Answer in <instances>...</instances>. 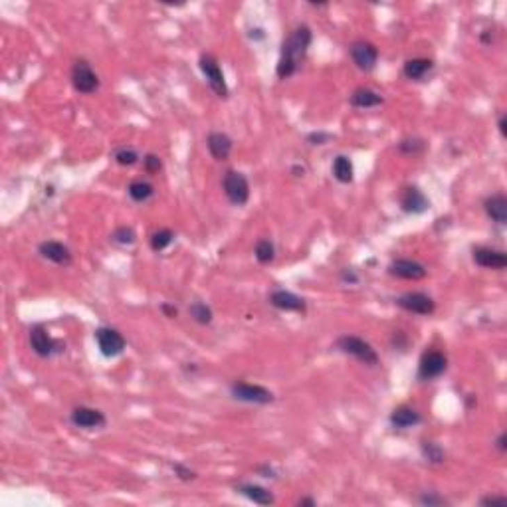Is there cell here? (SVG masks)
Masks as SVG:
<instances>
[{"label": "cell", "instance_id": "7bdbcfd3", "mask_svg": "<svg viewBox=\"0 0 507 507\" xmlns=\"http://www.w3.org/2000/svg\"><path fill=\"white\" fill-rule=\"evenodd\" d=\"M506 125H507L506 113H501V115H499V119H497V127H499V133H501V137H506V135H507Z\"/></svg>", "mask_w": 507, "mask_h": 507}, {"label": "cell", "instance_id": "44dd1931", "mask_svg": "<svg viewBox=\"0 0 507 507\" xmlns=\"http://www.w3.org/2000/svg\"><path fill=\"white\" fill-rule=\"evenodd\" d=\"M434 62L430 58H410L403 64V76L408 81H424L432 74Z\"/></svg>", "mask_w": 507, "mask_h": 507}, {"label": "cell", "instance_id": "74e56055", "mask_svg": "<svg viewBox=\"0 0 507 507\" xmlns=\"http://www.w3.org/2000/svg\"><path fill=\"white\" fill-rule=\"evenodd\" d=\"M339 277H341V282H343V284H349V286L359 284V275H357L355 270H351V268H343L341 273H339Z\"/></svg>", "mask_w": 507, "mask_h": 507}, {"label": "cell", "instance_id": "f35d334b", "mask_svg": "<svg viewBox=\"0 0 507 507\" xmlns=\"http://www.w3.org/2000/svg\"><path fill=\"white\" fill-rule=\"evenodd\" d=\"M504 506L507 504V497L506 495H485V497H481L480 499V506Z\"/></svg>", "mask_w": 507, "mask_h": 507}, {"label": "cell", "instance_id": "83f0119b", "mask_svg": "<svg viewBox=\"0 0 507 507\" xmlns=\"http://www.w3.org/2000/svg\"><path fill=\"white\" fill-rule=\"evenodd\" d=\"M254 258L260 266H270L275 260V244L270 238H260L254 246Z\"/></svg>", "mask_w": 507, "mask_h": 507}, {"label": "cell", "instance_id": "6da1fadb", "mask_svg": "<svg viewBox=\"0 0 507 507\" xmlns=\"http://www.w3.org/2000/svg\"><path fill=\"white\" fill-rule=\"evenodd\" d=\"M312 42L313 32L307 24H298L287 34V38H284V42H282L280 60H277V65H275L277 79L286 81V79L293 78L298 74L299 67L303 65L307 54H309Z\"/></svg>", "mask_w": 507, "mask_h": 507}, {"label": "cell", "instance_id": "8fae6325", "mask_svg": "<svg viewBox=\"0 0 507 507\" xmlns=\"http://www.w3.org/2000/svg\"><path fill=\"white\" fill-rule=\"evenodd\" d=\"M349 54H351L353 64L357 65V70H361L364 74L373 72L378 64V48L373 42L367 40H355L349 46Z\"/></svg>", "mask_w": 507, "mask_h": 507}, {"label": "cell", "instance_id": "4fadbf2b", "mask_svg": "<svg viewBox=\"0 0 507 507\" xmlns=\"http://www.w3.org/2000/svg\"><path fill=\"white\" fill-rule=\"evenodd\" d=\"M70 422H72V426L79 430H102L107 426V417L97 408L76 406L70 412Z\"/></svg>", "mask_w": 507, "mask_h": 507}, {"label": "cell", "instance_id": "ac0fdd59", "mask_svg": "<svg viewBox=\"0 0 507 507\" xmlns=\"http://www.w3.org/2000/svg\"><path fill=\"white\" fill-rule=\"evenodd\" d=\"M207 149L214 161H228L234 149V141L224 131H212L207 137Z\"/></svg>", "mask_w": 507, "mask_h": 507}, {"label": "cell", "instance_id": "52a82bcc", "mask_svg": "<svg viewBox=\"0 0 507 507\" xmlns=\"http://www.w3.org/2000/svg\"><path fill=\"white\" fill-rule=\"evenodd\" d=\"M70 79H72L74 90L81 93V95H93L95 91L99 90V86H102L99 76L95 74V70L91 67V64L86 58H79V60L74 62Z\"/></svg>", "mask_w": 507, "mask_h": 507}, {"label": "cell", "instance_id": "8992f818", "mask_svg": "<svg viewBox=\"0 0 507 507\" xmlns=\"http://www.w3.org/2000/svg\"><path fill=\"white\" fill-rule=\"evenodd\" d=\"M222 191L228 198L230 204L234 207H246L250 200V181L244 172L240 170H226L222 177Z\"/></svg>", "mask_w": 507, "mask_h": 507}, {"label": "cell", "instance_id": "ee69618b", "mask_svg": "<svg viewBox=\"0 0 507 507\" xmlns=\"http://www.w3.org/2000/svg\"><path fill=\"white\" fill-rule=\"evenodd\" d=\"M248 36H250V38L254 40V42H256V40H264V38H266V34H264V30H261V28H256V30L252 28Z\"/></svg>", "mask_w": 507, "mask_h": 507}, {"label": "cell", "instance_id": "e575fe53", "mask_svg": "<svg viewBox=\"0 0 507 507\" xmlns=\"http://www.w3.org/2000/svg\"><path fill=\"white\" fill-rule=\"evenodd\" d=\"M170 468L175 472V476L179 478L181 481H193L196 480V472L195 469H191L188 466H184L181 462H177V464H170Z\"/></svg>", "mask_w": 507, "mask_h": 507}, {"label": "cell", "instance_id": "60d3db41", "mask_svg": "<svg viewBox=\"0 0 507 507\" xmlns=\"http://www.w3.org/2000/svg\"><path fill=\"white\" fill-rule=\"evenodd\" d=\"M161 312H163L165 317H169V319H177L179 317V309L172 303H161Z\"/></svg>", "mask_w": 507, "mask_h": 507}, {"label": "cell", "instance_id": "8d00e7d4", "mask_svg": "<svg viewBox=\"0 0 507 507\" xmlns=\"http://www.w3.org/2000/svg\"><path fill=\"white\" fill-rule=\"evenodd\" d=\"M333 139V135L331 133H325V131H313L307 135V143L309 145H327L329 141Z\"/></svg>", "mask_w": 507, "mask_h": 507}, {"label": "cell", "instance_id": "484cf974", "mask_svg": "<svg viewBox=\"0 0 507 507\" xmlns=\"http://www.w3.org/2000/svg\"><path fill=\"white\" fill-rule=\"evenodd\" d=\"M188 315H191V319L198 323V325H210L212 321H214V312H212V307H210L207 301H200V299H196L193 301L191 305H188Z\"/></svg>", "mask_w": 507, "mask_h": 507}, {"label": "cell", "instance_id": "4316f807", "mask_svg": "<svg viewBox=\"0 0 507 507\" xmlns=\"http://www.w3.org/2000/svg\"><path fill=\"white\" fill-rule=\"evenodd\" d=\"M420 454L422 458L432 464V466H442L444 462H446V452H444V448L440 444H436L434 440H422L420 442Z\"/></svg>", "mask_w": 507, "mask_h": 507}, {"label": "cell", "instance_id": "30bf717a", "mask_svg": "<svg viewBox=\"0 0 507 507\" xmlns=\"http://www.w3.org/2000/svg\"><path fill=\"white\" fill-rule=\"evenodd\" d=\"M394 303L404 312L412 313V315H422V317H430L436 312V301L424 291H406V293L394 299Z\"/></svg>", "mask_w": 507, "mask_h": 507}, {"label": "cell", "instance_id": "f1b7e54d", "mask_svg": "<svg viewBox=\"0 0 507 507\" xmlns=\"http://www.w3.org/2000/svg\"><path fill=\"white\" fill-rule=\"evenodd\" d=\"M426 147H428V143H426L422 137L412 135V137H404V139H401V143H399V153L406 156H418L426 151Z\"/></svg>", "mask_w": 507, "mask_h": 507}, {"label": "cell", "instance_id": "9a60e30c", "mask_svg": "<svg viewBox=\"0 0 507 507\" xmlns=\"http://www.w3.org/2000/svg\"><path fill=\"white\" fill-rule=\"evenodd\" d=\"M472 260L483 270H506L507 268V254L497 248L476 246L472 250Z\"/></svg>", "mask_w": 507, "mask_h": 507}, {"label": "cell", "instance_id": "1f68e13d", "mask_svg": "<svg viewBox=\"0 0 507 507\" xmlns=\"http://www.w3.org/2000/svg\"><path fill=\"white\" fill-rule=\"evenodd\" d=\"M111 240L119 244V246H133L137 242V232L131 228V226H119L113 230Z\"/></svg>", "mask_w": 507, "mask_h": 507}, {"label": "cell", "instance_id": "ffe728a7", "mask_svg": "<svg viewBox=\"0 0 507 507\" xmlns=\"http://www.w3.org/2000/svg\"><path fill=\"white\" fill-rule=\"evenodd\" d=\"M234 490L236 494L244 495L246 499L254 501V504H258V506H273V504H275V497H273L272 492H270L268 488H264V485H258V483L242 481V483L236 485Z\"/></svg>", "mask_w": 507, "mask_h": 507}, {"label": "cell", "instance_id": "5b68a950", "mask_svg": "<svg viewBox=\"0 0 507 507\" xmlns=\"http://www.w3.org/2000/svg\"><path fill=\"white\" fill-rule=\"evenodd\" d=\"M230 396L244 404H256V406H268L275 401L273 392L261 385H252L246 380H234L230 385Z\"/></svg>", "mask_w": 507, "mask_h": 507}, {"label": "cell", "instance_id": "3957f363", "mask_svg": "<svg viewBox=\"0 0 507 507\" xmlns=\"http://www.w3.org/2000/svg\"><path fill=\"white\" fill-rule=\"evenodd\" d=\"M28 343L34 355L40 359H52L56 355H62L65 351V343L60 339L52 337L48 329L44 325H32L28 331Z\"/></svg>", "mask_w": 507, "mask_h": 507}, {"label": "cell", "instance_id": "603a6c76", "mask_svg": "<svg viewBox=\"0 0 507 507\" xmlns=\"http://www.w3.org/2000/svg\"><path fill=\"white\" fill-rule=\"evenodd\" d=\"M349 104L355 109H375V107H380L385 104V97L371 88H357L349 97Z\"/></svg>", "mask_w": 507, "mask_h": 507}, {"label": "cell", "instance_id": "836d02e7", "mask_svg": "<svg viewBox=\"0 0 507 507\" xmlns=\"http://www.w3.org/2000/svg\"><path fill=\"white\" fill-rule=\"evenodd\" d=\"M143 170L147 175H159L163 170V159L156 153H147L143 156Z\"/></svg>", "mask_w": 507, "mask_h": 507}, {"label": "cell", "instance_id": "cb8c5ba5", "mask_svg": "<svg viewBox=\"0 0 507 507\" xmlns=\"http://www.w3.org/2000/svg\"><path fill=\"white\" fill-rule=\"evenodd\" d=\"M331 172H333V179L337 182H341V184H351L353 179H355L353 161L347 155H337L333 159Z\"/></svg>", "mask_w": 507, "mask_h": 507}, {"label": "cell", "instance_id": "7a4b0ae2", "mask_svg": "<svg viewBox=\"0 0 507 507\" xmlns=\"http://www.w3.org/2000/svg\"><path fill=\"white\" fill-rule=\"evenodd\" d=\"M335 349L343 355H349L353 359H357L359 363L364 367H371L375 369L380 364V357H378L377 349L364 341L363 337H357V335H341L335 341Z\"/></svg>", "mask_w": 507, "mask_h": 507}, {"label": "cell", "instance_id": "5bb4252c", "mask_svg": "<svg viewBox=\"0 0 507 507\" xmlns=\"http://www.w3.org/2000/svg\"><path fill=\"white\" fill-rule=\"evenodd\" d=\"M389 273L392 277L399 280H406V282H420L428 275V270L424 264L417 260H408V258H396L389 264Z\"/></svg>", "mask_w": 507, "mask_h": 507}, {"label": "cell", "instance_id": "b9f144b4", "mask_svg": "<svg viewBox=\"0 0 507 507\" xmlns=\"http://www.w3.org/2000/svg\"><path fill=\"white\" fill-rule=\"evenodd\" d=\"M495 450L499 454H506L507 452V432H499V436L495 438Z\"/></svg>", "mask_w": 507, "mask_h": 507}, {"label": "cell", "instance_id": "d6a6232c", "mask_svg": "<svg viewBox=\"0 0 507 507\" xmlns=\"http://www.w3.org/2000/svg\"><path fill=\"white\" fill-rule=\"evenodd\" d=\"M418 504L420 506L426 507H442V506H450V501L440 495L438 492H424V494L418 495Z\"/></svg>", "mask_w": 507, "mask_h": 507}, {"label": "cell", "instance_id": "d6986e66", "mask_svg": "<svg viewBox=\"0 0 507 507\" xmlns=\"http://www.w3.org/2000/svg\"><path fill=\"white\" fill-rule=\"evenodd\" d=\"M422 420H424V418H422V415L418 412L417 408L406 406V404H403V406H396V408L390 412V417H389L390 426L396 430L415 428V426H418V424H422Z\"/></svg>", "mask_w": 507, "mask_h": 507}, {"label": "cell", "instance_id": "d590c367", "mask_svg": "<svg viewBox=\"0 0 507 507\" xmlns=\"http://www.w3.org/2000/svg\"><path fill=\"white\" fill-rule=\"evenodd\" d=\"M390 345H392L394 351H406L408 345H410V341L406 337V333H403V331H394L392 337H390Z\"/></svg>", "mask_w": 507, "mask_h": 507}, {"label": "cell", "instance_id": "ab89813d", "mask_svg": "<svg viewBox=\"0 0 507 507\" xmlns=\"http://www.w3.org/2000/svg\"><path fill=\"white\" fill-rule=\"evenodd\" d=\"M256 472L260 474L261 478H266V480H277V472L270 466V464H264V466H258Z\"/></svg>", "mask_w": 507, "mask_h": 507}, {"label": "cell", "instance_id": "d4e9b609", "mask_svg": "<svg viewBox=\"0 0 507 507\" xmlns=\"http://www.w3.org/2000/svg\"><path fill=\"white\" fill-rule=\"evenodd\" d=\"M155 184L149 181H143V179H139V181H133L127 186V195L133 202H137V204H145V202H149L153 196H155Z\"/></svg>", "mask_w": 507, "mask_h": 507}, {"label": "cell", "instance_id": "2e32d148", "mask_svg": "<svg viewBox=\"0 0 507 507\" xmlns=\"http://www.w3.org/2000/svg\"><path fill=\"white\" fill-rule=\"evenodd\" d=\"M38 254L42 260L52 261V264L62 266V268L72 266V261H74L72 250L65 246L64 242H58V240H44L38 246Z\"/></svg>", "mask_w": 507, "mask_h": 507}, {"label": "cell", "instance_id": "e0dca14e", "mask_svg": "<svg viewBox=\"0 0 507 507\" xmlns=\"http://www.w3.org/2000/svg\"><path fill=\"white\" fill-rule=\"evenodd\" d=\"M401 209L406 214H424L430 209V198L418 186H406L401 193Z\"/></svg>", "mask_w": 507, "mask_h": 507}, {"label": "cell", "instance_id": "4dcf8cb0", "mask_svg": "<svg viewBox=\"0 0 507 507\" xmlns=\"http://www.w3.org/2000/svg\"><path fill=\"white\" fill-rule=\"evenodd\" d=\"M113 161L118 163L119 167H133V165H137L139 163V153H137V149H133V147H119L113 151Z\"/></svg>", "mask_w": 507, "mask_h": 507}, {"label": "cell", "instance_id": "277c9868", "mask_svg": "<svg viewBox=\"0 0 507 507\" xmlns=\"http://www.w3.org/2000/svg\"><path fill=\"white\" fill-rule=\"evenodd\" d=\"M198 67H200L202 76L207 78V83H209L210 90L214 91V95L220 97V99H226L230 95V90H228V83H226V78H224V72H222L218 58L210 52L200 54Z\"/></svg>", "mask_w": 507, "mask_h": 507}, {"label": "cell", "instance_id": "7402d4cb", "mask_svg": "<svg viewBox=\"0 0 507 507\" xmlns=\"http://www.w3.org/2000/svg\"><path fill=\"white\" fill-rule=\"evenodd\" d=\"M483 210L488 214V218L499 226L507 224V196L504 193H495L490 195L483 200Z\"/></svg>", "mask_w": 507, "mask_h": 507}, {"label": "cell", "instance_id": "ba28073f", "mask_svg": "<svg viewBox=\"0 0 507 507\" xmlns=\"http://www.w3.org/2000/svg\"><path fill=\"white\" fill-rule=\"evenodd\" d=\"M95 343H97V349L99 353L107 357V359H115L119 355H123L127 349V341L121 335V331H118L115 327L102 325L95 329L93 333Z\"/></svg>", "mask_w": 507, "mask_h": 507}, {"label": "cell", "instance_id": "7c38bea8", "mask_svg": "<svg viewBox=\"0 0 507 507\" xmlns=\"http://www.w3.org/2000/svg\"><path fill=\"white\" fill-rule=\"evenodd\" d=\"M268 301H270L272 307L280 309V312L299 313V315H305L307 313V301L301 298V296H298V293H293L289 289H284V287L273 289L272 293L268 296Z\"/></svg>", "mask_w": 507, "mask_h": 507}, {"label": "cell", "instance_id": "f6af8a7d", "mask_svg": "<svg viewBox=\"0 0 507 507\" xmlns=\"http://www.w3.org/2000/svg\"><path fill=\"white\" fill-rule=\"evenodd\" d=\"M298 506H309V507H315L317 506V501L313 499V497H301L298 501Z\"/></svg>", "mask_w": 507, "mask_h": 507}, {"label": "cell", "instance_id": "9c48e42d", "mask_svg": "<svg viewBox=\"0 0 507 507\" xmlns=\"http://www.w3.org/2000/svg\"><path fill=\"white\" fill-rule=\"evenodd\" d=\"M448 371V357L442 351L430 349V351L422 353L420 361H418L417 378L420 383H430L440 378Z\"/></svg>", "mask_w": 507, "mask_h": 507}, {"label": "cell", "instance_id": "f546056e", "mask_svg": "<svg viewBox=\"0 0 507 507\" xmlns=\"http://www.w3.org/2000/svg\"><path fill=\"white\" fill-rule=\"evenodd\" d=\"M172 242H175V232H172L170 228H159V230L153 232L151 238H149V246H151V250L156 252V254L163 252V250H167Z\"/></svg>", "mask_w": 507, "mask_h": 507}]
</instances>
